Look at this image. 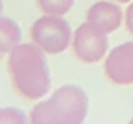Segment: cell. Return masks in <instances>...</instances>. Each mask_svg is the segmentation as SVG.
<instances>
[{"instance_id":"6da1fadb","label":"cell","mask_w":133,"mask_h":124,"mask_svg":"<svg viewBox=\"0 0 133 124\" xmlns=\"http://www.w3.org/2000/svg\"><path fill=\"white\" fill-rule=\"evenodd\" d=\"M8 75L21 98L36 102L51 90V70L45 53L36 43H19L8 55Z\"/></svg>"},{"instance_id":"7a4b0ae2","label":"cell","mask_w":133,"mask_h":124,"mask_svg":"<svg viewBox=\"0 0 133 124\" xmlns=\"http://www.w3.org/2000/svg\"><path fill=\"white\" fill-rule=\"evenodd\" d=\"M88 96L79 85H62L47 100H39L28 113L30 124H84Z\"/></svg>"},{"instance_id":"3957f363","label":"cell","mask_w":133,"mask_h":124,"mask_svg":"<svg viewBox=\"0 0 133 124\" xmlns=\"http://www.w3.org/2000/svg\"><path fill=\"white\" fill-rule=\"evenodd\" d=\"M30 40L45 55H62L71 45L73 34H71V26L64 17L43 15L36 19L30 26Z\"/></svg>"},{"instance_id":"277c9868","label":"cell","mask_w":133,"mask_h":124,"mask_svg":"<svg viewBox=\"0 0 133 124\" xmlns=\"http://www.w3.org/2000/svg\"><path fill=\"white\" fill-rule=\"evenodd\" d=\"M109 34H105L96 24L84 21L79 28L73 32L71 49L77 60L84 64H96L101 58L107 57L109 51Z\"/></svg>"},{"instance_id":"5b68a950","label":"cell","mask_w":133,"mask_h":124,"mask_svg":"<svg viewBox=\"0 0 133 124\" xmlns=\"http://www.w3.org/2000/svg\"><path fill=\"white\" fill-rule=\"evenodd\" d=\"M103 73L112 85H133V40L111 49L103 62Z\"/></svg>"},{"instance_id":"8992f818","label":"cell","mask_w":133,"mask_h":124,"mask_svg":"<svg viewBox=\"0 0 133 124\" xmlns=\"http://www.w3.org/2000/svg\"><path fill=\"white\" fill-rule=\"evenodd\" d=\"M86 21L96 24L97 28H101L105 34H111L120 28L124 21V11L118 6V2L101 0V2H96L86 10Z\"/></svg>"},{"instance_id":"52a82bcc","label":"cell","mask_w":133,"mask_h":124,"mask_svg":"<svg viewBox=\"0 0 133 124\" xmlns=\"http://www.w3.org/2000/svg\"><path fill=\"white\" fill-rule=\"evenodd\" d=\"M23 32L21 26L10 17H0V57H8L21 43Z\"/></svg>"},{"instance_id":"ba28073f","label":"cell","mask_w":133,"mask_h":124,"mask_svg":"<svg viewBox=\"0 0 133 124\" xmlns=\"http://www.w3.org/2000/svg\"><path fill=\"white\" fill-rule=\"evenodd\" d=\"M41 13L45 15H66L75 6V0H36Z\"/></svg>"},{"instance_id":"9c48e42d","label":"cell","mask_w":133,"mask_h":124,"mask_svg":"<svg viewBox=\"0 0 133 124\" xmlns=\"http://www.w3.org/2000/svg\"><path fill=\"white\" fill-rule=\"evenodd\" d=\"M0 124H30V117L19 107H2Z\"/></svg>"},{"instance_id":"30bf717a","label":"cell","mask_w":133,"mask_h":124,"mask_svg":"<svg viewBox=\"0 0 133 124\" xmlns=\"http://www.w3.org/2000/svg\"><path fill=\"white\" fill-rule=\"evenodd\" d=\"M124 24H126V30L133 36V2H129L126 13H124Z\"/></svg>"},{"instance_id":"8fae6325","label":"cell","mask_w":133,"mask_h":124,"mask_svg":"<svg viewBox=\"0 0 133 124\" xmlns=\"http://www.w3.org/2000/svg\"><path fill=\"white\" fill-rule=\"evenodd\" d=\"M112 2H118V4H128V2H133V0H112Z\"/></svg>"},{"instance_id":"7c38bea8","label":"cell","mask_w":133,"mask_h":124,"mask_svg":"<svg viewBox=\"0 0 133 124\" xmlns=\"http://www.w3.org/2000/svg\"><path fill=\"white\" fill-rule=\"evenodd\" d=\"M2 11H4V2L0 0V17H2Z\"/></svg>"},{"instance_id":"4fadbf2b","label":"cell","mask_w":133,"mask_h":124,"mask_svg":"<svg viewBox=\"0 0 133 124\" xmlns=\"http://www.w3.org/2000/svg\"><path fill=\"white\" fill-rule=\"evenodd\" d=\"M128 124H133V117H131V119H129V122H128Z\"/></svg>"}]
</instances>
